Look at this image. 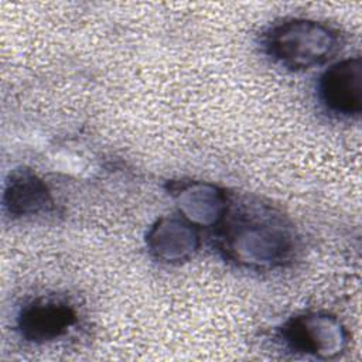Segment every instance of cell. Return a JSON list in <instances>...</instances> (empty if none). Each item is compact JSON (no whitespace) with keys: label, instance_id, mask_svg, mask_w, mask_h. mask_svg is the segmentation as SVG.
<instances>
[{"label":"cell","instance_id":"obj_1","mask_svg":"<svg viewBox=\"0 0 362 362\" xmlns=\"http://www.w3.org/2000/svg\"><path fill=\"white\" fill-rule=\"evenodd\" d=\"M218 226L219 252L225 259L246 269L281 266L291 257L296 246L288 221L259 199L233 202L229 198L226 214Z\"/></svg>","mask_w":362,"mask_h":362},{"label":"cell","instance_id":"obj_2","mask_svg":"<svg viewBox=\"0 0 362 362\" xmlns=\"http://www.w3.org/2000/svg\"><path fill=\"white\" fill-rule=\"evenodd\" d=\"M264 49L281 66L307 71L327 62L339 47V35L324 23L290 18L274 24L264 35Z\"/></svg>","mask_w":362,"mask_h":362},{"label":"cell","instance_id":"obj_3","mask_svg":"<svg viewBox=\"0 0 362 362\" xmlns=\"http://www.w3.org/2000/svg\"><path fill=\"white\" fill-rule=\"evenodd\" d=\"M283 344L293 352L332 359L348 345V331L341 321L327 313H303L287 320L279 332Z\"/></svg>","mask_w":362,"mask_h":362},{"label":"cell","instance_id":"obj_4","mask_svg":"<svg viewBox=\"0 0 362 362\" xmlns=\"http://www.w3.org/2000/svg\"><path fill=\"white\" fill-rule=\"evenodd\" d=\"M76 321V310L68 300L58 296H41L21 308L17 329L28 342L47 344L68 334Z\"/></svg>","mask_w":362,"mask_h":362},{"label":"cell","instance_id":"obj_5","mask_svg":"<svg viewBox=\"0 0 362 362\" xmlns=\"http://www.w3.org/2000/svg\"><path fill=\"white\" fill-rule=\"evenodd\" d=\"M318 96L328 112L341 117H358L362 110L361 58H346L331 65L320 78Z\"/></svg>","mask_w":362,"mask_h":362},{"label":"cell","instance_id":"obj_6","mask_svg":"<svg viewBox=\"0 0 362 362\" xmlns=\"http://www.w3.org/2000/svg\"><path fill=\"white\" fill-rule=\"evenodd\" d=\"M168 192L180 214L194 226H218L226 214L229 197L209 182L195 180H173Z\"/></svg>","mask_w":362,"mask_h":362},{"label":"cell","instance_id":"obj_7","mask_svg":"<svg viewBox=\"0 0 362 362\" xmlns=\"http://www.w3.org/2000/svg\"><path fill=\"white\" fill-rule=\"evenodd\" d=\"M150 255L163 263L177 264L191 259L199 247L197 226L184 218L161 216L146 235Z\"/></svg>","mask_w":362,"mask_h":362},{"label":"cell","instance_id":"obj_8","mask_svg":"<svg viewBox=\"0 0 362 362\" xmlns=\"http://www.w3.org/2000/svg\"><path fill=\"white\" fill-rule=\"evenodd\" d=\"M3 205L11 218L48 212L54 206L47 184L30 168L10 171L3 194Z\"/></svg>","mask_w":362,"mask_h":362}]
</instances>
